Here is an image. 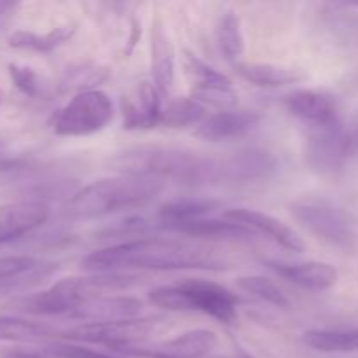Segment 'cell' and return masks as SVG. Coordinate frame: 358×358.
I'll return each mask as SVG.
<instances>
[{
	"label": "cell",
	"mask_w": 358,
	"mask_h": 358,
	"mask_svg": "<svg viewBox=\"0 0 358 358\" xmlns=\"http://www.w3.org/2000/svg\"><path fill=\"white\" fill-rule=\"evenodd\" d=\"M90 273H117L119 269H210L220 271L227 261L208 245L171 238H142L91 252L80 262Z\"/></svg>",
	"instance_id": "1"
},
{
	"label": "cell",
	"mask_w": 358,
	"mask_h": 358,
	"mask_svg": "<svg viewBox=\"0 0 358 358\" xmlns=\"http://www.w3.org/2000/svg\"><path fill=\"white\" fill-rule=\"evenodd\" d=\"M112 164L121 175L149 177L161 182L196 185L220 178V163L180 147H135L119 154Z\"/></svg>",
	"instance_id": "2"
},
{
	"label": "cell",
	"mask_w": 358,
	"mask_h": 358,
	"mask_svg": "<svg viewBox=\"0 0 358 358\" xmlns=\"http://www.w3.org/2000/svg\"><path fill=\"white\" fill-rule=\"evenodd\" d=\"M164 182L136 175H115L100 178L79 189L66 203L72 219H98L121 212L140 210L163 192Z\"/></svg>",
	"instance_id": "3"
},
{
	"label": "cell",
	"mask_w": 358,
	"mask_h": 358,
	"mask_svg": "<svg viewBox=\"0 0 358 358\" xmlns=\"http://www.w3.org/2000/svg\"><path fill=\"white\" fill-rule=\"evenodd\" d=\"M133 276L121 273H93L91 276H70L58 280L48 289L20 297L10 306L16 311L35 317L70 315L90 301L131 285Z\"/></svg>",
	"instance_id": "4"
},
{
	"label": "cell",
	"mask_w": 358,
	"mask_h": 358,
	"mask_svg": "<svg viewBox=\"0 0 358 358\" xmlns=\"http://www.w3.org/2000/svg\"><path fill=\"white\" fill-rule=\"evenodd\" d=\"M149 301L166 311H196L220 324H234L238 299L229 289L210 280L185 278L173 285L150 290Z\"/></svg>",
	"instance_id": "5"
},
{
	"label": "cell",
	"mask_w": 358,
	"mask_h": 358,
	"mask_svg": "<svg viewBox=\"0 0 358 358\" xmlns=\"http://www.w3.org/2000/svg\"><path fill=\"white\" fill-rule=\"evenodd\" d=\"M290 215L306 233L331 247L350 250L355 245L357 234L350 215L325 196H299L290 203Z\"/></svg>",
	"instance_id": "6"
},
{
	"label": "cell",
	"mask_w": 358,
	"mask_h": 358,
	"mask_svg": "<svg viewBox=\"0 0 358 358\" xmlns=\"http://www.w3.org/2000/svg\"><path fill=\"white\" fill-rule=\"evenodd\" d=\"M115 105L101 90H83L73 94L52 117V131L59 136H87L112 122Z\"/></svg>",
	"instance_id": "7"
},
{
	"label": "cell",
	"mask_w": 358,
	"mask_h": 358,
	"mask_svg": "<svg viewBox=\"0 0 358 358\" xmlns=\"http://www.w3.org/2000/svg\"><path fill=\"white\" fill-rule=\"evenodd\" d=\"M164 324L161 317H138L131 320L108 322V324H80L63 332L69 341L87 343V345H105L115 350L126 346L147 343V339Z\"/></svg>",
	"instance_id": "8"
},
{
	"label": "cell",
	"mask_w": 358,
	"mask_h": 358,
	"mask_svg": "<svg viewBox=\"0 0 358 358\" xmlns=\"http://www.w3.org/2000/svg\"><path fill=\"white\" fill-rule=\"evenodd\" d=\"M217 346L215 332L194 329L166 341L140 343L115 350V353L133 358H205Z\"/></svg>",
	"instance_id": "9"
},
{
	"label": "cell",
	"mask_w": 358,
	"mask_h": 358,
	"mask_svg": "<svg viewBox=\"0 0 358 358\" xmlns=\"http://www.w3.org/2000/svg\"><path fill=\"white\" fill-rule=\"evenodd\" d=\"M306 163L311 170L320 173H334L343 166L348 152V136L343 129L341 121L327 126L308 128L306 138Z\"/></svg>",
	"instance_id": "10"
},
{
	"label": "cell",
	"mask_w": 358,
	"mask_h": 358,
	"mask_svg": "<svg viewBox=\"0 0 358 358\" xmlns=\"http://www.w3.org/2000/svg\"><path fill=\"white\" fill-rule=\"evenodd\" d=\"M184 69L194 84L192 96L198 98L203 105L210 101L222 107V110L233 108V105L236 103V93H234L233 80L226 73L219 72L215 66L203 62L191 51H184Z\"/></svg>",
	"instance_id": "11"
},
{
	"label": "cell",
	"mask_w": 358,
	"mask_h": 358,
	"mask_svg": "<svg viewBox=\"0 0 358 358\" xmlns=\"http://www.w3.org/2000/svg\"><path fill=\"white\" fill-rule=\"evenodd\" d=\"M261 114L248 108H220L215 114H210L203 122L194 128L196 138L208 143L229 142L247 136L257 129Z\"/></svg>",
	"instance_id": "12"
},
{
	"label": "cell",
	"mask_w": 358,
	"mask_h": 358,
	"mask_svg": "<svg viewBox=\"0 0 358 358\" xmlns=\"http://www.w3.org/2000/svg\"><path fill=\"white\" fill-rule=\"evenodd\" d=\"M287 110L308 128L327 126L339 121V108L334 94L324 90H296L283 98Z\"/></svg>",
	"instance_id": "13"
},
{
	"label": "cell",
	"mask_w": 358,
	"mask_h": 358,
	"mask_svg": "<svg viewBox=\"0 0 358 358\" xmlns=\"http://www.w3.org/2000/svg\"><path fill=\"white\" fill-rule=\"evenodd\" d=\"M222 217L248 227L254 234H262V236L269 238V240L278 243L285 250L297 252L299 254V252H304V248H306L303 238L292 227L287 226L283 220L269 215V213L250 208H231L226 210L222 213Z\"/></svg>",
	"instance_id": "14"
},
{
	"label": "cell",
	"mask_w": 358,
	"mask_h": 358,
	"mask_svg": "<svg viewBox=\"0 0 358 358\" xmlns=\"http://www.w3.org/2000/svg\"><path fill=\"white\" fill-rule=\"evenodd\" d=\"M49 208L37 199L0 205V245L27 236L48 220Z\"/></svg>",
	"instance_id": "15"
},
{
	"label": "cell",
	"mask_w": 358,
	"mask_h": 358,
	"mask_svg": "<svg viewBox=\"0 0 358 358\" xmlns=\"http://www.w3.org/2000/svg\"><path fill=\"white\" fill-rule=\"evenodd\" d=\"M266 266L282 278L289 280L294 285L301 289L322 292L329 290L338 283V269L327 262H282V261H266Z\"/></svg>",
	"instance_id": "16"
},
{
	"label": "cell",
	"mask_w": 358,
	"mask_h": 358,
	"mask_svg": "<svg viewBox=\"0 0 358 358\" xmlns=\"http://www.w3.org/2000/svg\"><path fill=\"white\" fill-rule=\"evenodd\" d=\"M142 313V301L129 296H103L77 308L70 318L83 324H108V322L131 320Z\"/></svg>",
	"instance_id": "17"
},
{
	"label": "cell",
	"mask_w": 358,
	"mask_h": 358,
	"mask_svg": "<svg viewBox=\"0 0 358 358\" xmlns=\"http://www.w3.org/2000/svg\"><path fill=\"white\" fill-rule=\"evenodd\" d=\"M163 94L157 91L154 83H142L135 91V96L126 98L122 105L124 128L149 129L159 124L163 112Z\"/></svg>",
	"instance_id": "18"
},
{
	"label": "cell",
	"mask_w": 358,
	"mask_h": 358,
	"mask_svg": "<svg viewBox=\"0 0 358 358\" xmlns=\"http://www.w3.org/2000/svg\"><path fill=\"white\" fill-rule=\"evenodd\" d=\"M150 69L157 91L161 94L170 93L175 80V49L159 20L154 21L150 30Z\"/></svg>",
	"instance_id": "19"
},
{
	"label": "cell",
	"mask_w": 358,
	"mask_h": 358,
	"mask_svg": "<svg viewBox=\"0 0 358 358\" xmlns=\"http://www.w3.org/2000/svg\"><path fill=\"white\" fill-rule=\"evenodd\" d=\"M164 231L184 234V236L191 238H206V240H248V238L255 236L248 227L233 222V220L226 219V217H222V219H210V217H206V219L164 227Z\"/></svg>",
	"instance_id": "20"
},
{
	"label": "cell",
	"mask_w": 358,
	"mask_h": 358,
	"mask_svg": "<svg viewBox=\"0 0 358 358\" xmlns=\"http://www.w3.org/2000/svg\"><path fill=\"white\" fill-rule=\"evenodd\" d=\"M219 206L220 203L212 198H194V196H191V198H173L170 201L163 203L157 210L159 227L164 229V227L177 226V224L206 219Z\"/></svg>",
	"instance_id": "21"
},
{
	"label": "cell",
	"mask_w": 358,
	"mask_h": 358,
	"mask_svg": "<svg viewBox=\"0 0 358 358\" xmlns=\"http://www.w3.org/2000/svg\"><path fill=\"white\" fill-rule=\"evenodd\" d=\"M55 266L38 261L31 255H7L0 257V290L28 285L42 276L49 275Z\"/></svg>",
	"instance_id": "22"
},
{
	"label": "cell",
	"mask_w": 358,
	"mask_h": 358,
	"mask_svg": "<svg viewBox=\"0 0 358 358\" xmlns=\"http://www.w3.org/2000/svg\"><path fill=\"white\" fill-rule=\"evenodd\" d=\"M273 166H275L273 159L262 150H243L220 163V178L245 182L255 180L266 177Z\"/></svg>",
	"instance_id": "23"
},
{
	"label": "cell",
	"mask_w": 358,
	"mask_h": 358,
	"mask_svg": "<svg viewBox=\"0 0 358 358\" xmlns=\"http://www.w3.org/2000/svg\"><path fill=\"white\" fill-rule=\"evenodd\" d=\"M234 70L241 79L259 87H282L303 79L297 70L273 63H236Z\"/></svg>",
	"instance_id": "24"
},
{
	"label": "cell",
	"mask_w": 358,
	"mask_h": 358,
	"mask_svg": "<svg viewBox=\"0 0 358 358\" xmlns=\"http://www.w3.org/2000/svg\"><path fill=\"white\" fill-rule=\"evenodd\" d=\"M303 341L322 353H353L358 352V327L308 331Z\"/></svg>",
	"instance_id": "25"
},
{
	"label": "cell",
	"mask_w": 358,
	"mask_h": 358,
	"mask_svg": "<svg viewBox=\"0 0 358 358\" xmlns=\"http://www.w3.org/2000/svg\"><path fill=\"white\" fill-rule=\"evenodd\" d=\"M206 107L196 96H177L163 105L159 124L166 128H189L199 126L206 117Z\"/></svg>",
	"instance_id": "26"
},
{
	"label": "cell",
	"mask_w": 358,
	"mask_h": 358,
	"mask_svg": "<svg viewBox=\"0 0 358 358\" xmlns=\"http://www.w3.org/2000/svg\"><path fill=\"white\" fill-rule=\"evenodd\" d=\"M76 34V27L72 24H62L45 34H35L30 30H17L9 37V45L14 49H28V51L49 52L59 48L72 38Z\"/></svg>",
	"instance_id": "27"
},
{
	"label": "cell",
	"mask_w": 358,
	"mask_h": 358,
	"mask_svg": "<svg viewBox=\"0 0 358 358\" xmlns=\"http://www.w3.org/2000/svg\"><path fill=\"white\" fill-rule=\"evenodd\" d=\"M215 41L220 52L227 59H238L243 55L245 37L236 13H226L219 17L215 27Z\"/></svg>",
	"instance_id": "28"
},
{
	"label": "cell",
	"mask_w": 358,
	"mask_h": 358,
	"mask_svg": "<svg viewBox=\"0 0 358 358\" xmlns=\"http://www.w3.org/2000/svg\"><path fill=\"white\" fill-rule=\"evenodd\" d=\"M238 287L241 290H245L250 296L257 297V299L264 301V303L271 304L275 308H285L290 306L289 299H287L285 294L282 292L278 285H276L273 280L266 278V276L261 275H248V276H241L238 278Z\"/></svg>",
	"instance_id": "29"
},
{
	"label": "cell",
	"mask_w": 358,
	"mask_h": 358,
	"mask_svg": "<svg viewBox=\"0 0 358 358\" xmlns=\"http://www.w3.org/2000/svg\"><path fill=\"white\" fill-rule=\"evenodd\" d=\"M49 332L45 325L30 322L20 317H0V343L3 341H27V339L42 338Z\"/></svg>",
	"instance_id": "30"
},
{
	"label": "cell",
	"mask_w": 358,
	"mask_h": 358,
	"mask_svg": "<svg viewBox=\"0 0 358 358\" xmlns=\"http://www.w3.org/2000/svg\"><path fill=\"white\" fill-rule=\"evenodd\" d=\"M7 70H9V77L17 91H21V93L30 98L37 96L41 93L42 80L41 76L34 69L27 65H20V63H9Z\"/></svg>",
	"instance_id": "31"
},
{
	"label": "cell",
	"mask_w": 358,
	"mask_h": 358,
	"mask_svg": "<svg viewBox=\"0 0 358 358\" xmlns=\"http://www.w3.org/2000/svg\"><path fill=\"white\" fill-rule=\"evenodd\" d=\"M3 358H51L49 353L45 352H35V350H9L7 353H3Z\"/></svg>",
	"instance_id": "32"
},
{
	"label": "cell",
	"mask_w": 358,
	"mask_h": 358,
	"mask_svg": "<svg viewBox=\"0 0 358 358\" xmlns=\"http://www.w3.org/2000/svg\"><path fill=\"white\" fill-rule=\"evenodd\" d=\"M16 7V3H9V2H0V17L2 16H7V14L10 13V10Z\"/></svg>",
	"instance_id": "33"
},
{
	"label": "cell",
	"mask_w": 358,
	"mask_h": 358,
	"mask_svg": "<svg viewBox=\"0 0 358 358\" xmlns=\"http://www.w3.org/2000/svg\"><path fill=\"white\" fill-rule=\"evenodd\" d=\"M238 358H254L250 355V353H247V352H243V350H240V352H238Z\"/></svg>",
	"instance_id": "34"
},
{
	"label": "cell",
	"mask_w": 358,
	"mask_h": 358,
	"mask_svg": "<svg viewBox=\"0 0 358 358\" xmlns=\"http://www.w3.org/2000/svg\"><path fill=\"white\" fill-rule=\"evenodd\" d=\"M3 154H6V152H3L2 145H0V164H2V159H3Z\"/></svg>",
	"instance_id": "35"
},
{
	"label": "cell",
	"mask_w": 358,
	"mask_h": 358,
	"mask_svg": "<svg viewBox=\"0 0 358 358\" xmlns=\"http://www.w3.org/2000/svg\"><path fill=\"white\" fill-rule=\"evenodd\" d=\"M0 103H2V91H0Z\"/></svg>",
	"instance_id": "36"
}]
</instances>
